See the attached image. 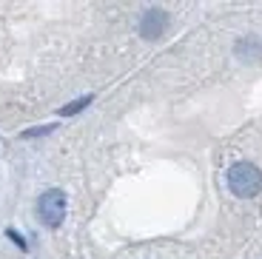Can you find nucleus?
<instances>
[{"instance_id": "nucleus-4", "label": "nucleus", "mask_w": 262, "mask_h": 259, "mask_svg": "<svg viewBox=\"0 0 262 259\" xmlns=\"http://www.w3.org/2000/svg\"><path fill=\"white\" fill-rule=\"evenodd\" d=\"M92 103H94V94H85V97H77V100H72V103H66L57 114L60 117H74V114H80L83 109H89Z\"/></svg>"}, {"instance_id": "nucleus-3", "label": "nucleus", "mask_w": 262, "mask_h": 259, "mask_svg": "<svg viewBox=\"0 0 262 259\" xmlns=\"http://www.w3.org/2000/svg\"><path fill=\"white\" fill-rule=\"evenodd\" d=\"M165 23H168V14L160 12V9H148V12L140 17V34L145 40H157L165 32Z\"/></svg>"}, {"instance_id": "nucleus-2", "label": "nucleus", "mask_w": 262, "mask_h": 259, "mask_svg": "<svg viewBox=\"0 0 262 259\" xmlns=\"http://www.w3.org/2000/svg\"><path fill=\"white\" fill-rule=\"evenodd\" d=\"M37 220L46 228H60L66 220V194L60 188H49L37 200Z\"/></svg>"}, {"instance_id": "nucleus-6", "label": "nucleus", "mask_w": 262, "mask_h": 259, "mask_svg": "<svg viewBox=\"0 0 262 259\" xmlns=\"http://www.w3.org/2000/svg\"><path fill=\"white\" fill-rule=\"evenodd\" d=\"M6 233H9V240H14L20 248H26V242H23V236H20V233H14V231H6Z\"/></svg>"}, {"instance_id": "nucleus-1", "label": "nucleus", "mask_w": 262, "mask_h": 259, "mask_svg": "<svg viewBox=\"0 0 262 259\" xmlns=\"http://www.w3.org/2000/svg\"><path fill=\"white\" fill-rule=\"evenodd\" d=\"M228 188L236 197L251 200L262 191V171L251 162H236V165L228 168Z\"/></svg>"}, {"instance_id": "nucleus-5", "label": "nucleus", "mask_w": 262, "mask_h": 259, "mask_svg": "<svg viewBox=\"0 0 262 259\" xmlns=\"http://www.w3.org/2000/svg\"><path fill=\"white\" fill-rule=\"evenodd\" d=\"M57 128L54 123H49V125H40V128H29V131H23V137L26 140H32V137H43V134H52V131Z\"/></svg>"}]
</instances>
